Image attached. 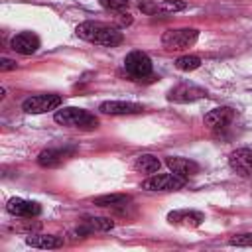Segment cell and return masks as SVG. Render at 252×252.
Here are the masks:
<instances>
[{
    "label": "cell",
    "mask_w": 252,
    "mask_h": 252,
    "mask_svg": "<svg viewBox=\"0 0 252 252\" xmlns=\"http://www.w3.org/2000/svg\"><path fill=\"white\" fill-rule=\"evenodd\" d=\"M185 181L187 179L175 175L173 171L158 173V175H152L146 181H142V189H146V191H177V189L185 187Z\"/></svg>",
    "instance_id": "obj_4"
},
{
    "label": "cell",
    "mask_w": 252,
    "mask_h": 252,
    "mask_svg": "<svg viewBox=\"0 0 252 252\" xmlns=\"http://www.w3.org/2000/svg\"><path fill=\"white\" fill-rule=\"evenodd\" d=\"M63 159H65V152L55 150V148H47V150L39 152V156H37V163L41 167H57L63 163Z\"/></svg>",
    "instance_id": "obj_16"
},
{
    "label": "cell",
    "mask_w": 252,
    "mask_h": 252,
    "mask_svg": "<svg viewBox=\"0 0 252 252\" xmlns=\"http://www.w3.org/2000/svg\"><path fill=\"white\" fill-rule=\"evenodd\" d=\"M93 203L96 207H126L130 203V197L128 195H122V193H110V195L94 197Z\"/></svg>",
    "instance_id": "obj_18"
},
{
    "label": "cell",
    "mask_w": 252,
    "mask_h": 252,
    "mask_svg": "<svg viewBox=\"0 0 252 252\" xmlns=\"http://www.w3.org/2000/svg\"><path fill=\"white\" fill-rule=\"evenodd\" d=\"M12 69H16V61H12L8 57H2L0 59V71H12Z\"/></svg>",
    "instance_id": "obj_25"
},
{
    "label": "cell",
    "mask_w": 252,
    "mask_h": 252,
    "mask_svg": "<svg viewBox=\"0 0 252 252\" xmlns=\"http://www.w3.org/2000/svg\"><path fill=\"white\" fill-rule=\"evenodd\" d=\"M55 122L61 126H69V128H81V130H94L98 126V118L83 108H75V106H67L55 112Z\"/></svg>",
    "instance_id": "obj_2"
},
{
    "label": "cell",
    "mask_w": 252,
    "mask_h": 252,
    "mask_svg": "<svg viewBox=\"0 0 252 252\" xmlns=\"http://www.w3.org/2000/svg\"><path fill=\"white\" fill-rule=\"evenodd\" d=\"M77 35L85 41L91 43H98L104 47H114L118 43H122V33L116 28H110L106 24L100 22H83L77 26Z\"/></svg>",
    "instance_id": "obj_1"
},
{
    "label": "cell",
    "mask_w": 252,
    "mask_h": 252,
    "mask_svg": "<svg viewBox=\"0 0 252 252\" xmlns=\"http://www.w3.org/2000/svg\"><path fill=\"white\" fill-rule=\"evenodd\" d=\"M102 8L112 10V12H122L124 8H128V0H98Z\"/></svg>",
    "instance_id": "obj_22"
},
{
    "label": "cell",
    "mask_w": 252,
    "mask_h": 252,
    "mask_svg": "<svg viewBox=\"0 0 252 252\" xmlns=\"http://www.w3.org/2000/svg\"><path fill=\"white\" fill-rule=\"evenodd\" d=\"M228 244L232 246H252V232H244V234H234Z\"/></svg>",
    "instance_id": "obj_23"
},
{
    "label": "cell",
    "mask_w": 252,
    "mask_h": 252,
    "mask_svg": "<svg viewBox=\"0 0 252 252\" xmlns=\"http://www.w3.org/2000/svg\"><path fill=\"white\" fill-rule=\"evenodd\" d=\"M228 163H230V167L238 175H242V177L252 175V150L250 148H238V150H234L228 156Z\"/></svg>",
    "instance_id": "obj_9"
},
{
    "label": "cell",
    "mask_w": 252,
    "mask_h": 252,
    "mask_svg": "<svg viewBox=\"0 0 252 252\" xmlns=\"http://www.w3.org/2000/svg\"><path fill=\"white\" fill-rule=\"evenodd\" d=\"M159 165H161L159 159L156 156H152V154H142L134 161V169L140 171V173H156L159 169Z\"/></svg>",
    "instance_id": "obj_17"
},
{
    "label": "cell",
    "mask_w": 252,
    "mask_h": 252,
    "mask_svg": "<svg viewBox=\"0 0 252 252\" xmlns=\"http://www.w3.org/2000/svg\"><path fill=\"white\" fill-rule=\"evenodd\" d=\"M26 242L30 246H33V248H45V250L63 246V238L61 236H55V234H30L26 238Z\"/></svg>",
    "instance_id": "obj_15"
},
{
    "label": "cell",
    "mask_w": 252,
    "mask_h": 252,
    "mask_svg": "<svg viewBox=\"0 0 252 252\" xmlns=\"http://www.w3.org/2000/svg\"><path fill=\"white\" fill-rule=\"evenodd\" d=\"M199 37V30L195 28H179V30H165L161 33V43L163 47L171 51H181L191 47Z\"/></svg>",
    "instance_id": "obj_3"
},
{
    "label": "cell",
    "mask_w": 252,
    "mask_h": 252,
    "mask_svg": "<svg viewBox=\"0 0 252 252\" xmlns=\"http://www.w3.org/2000/svg\"><path fill=\"white\" fill-rule=\"evenodd\" d=\"M118 22H120V26H130V24H132V16L120 12V14H118Z\"/></svg>",
    "instance_id": "obj_26"
},
{
    "label": "cell",
    "mask_w": 252,
    "mask_h": 252,
    "mask_svg": "<svg viewBox=\"0 0 252 252\" xmlns=\"http://www.w3.org/2000/svg\"><path fill=\"white\" fill-rule=\"evenodd\" d=\"M91 230H110L114 226V220L112 219H106V217H89L87 220H83Z\"/></svg>",
    "instance_id": "obj_19"
},
{
    "label": "cell",
    "mask_w": 252,
    "mask_h": 252,
    "mask_svg": "<svg viewBox=\"0 0 252 252\" xmlns=\"http://www.w3.org/2000/svg\"><path fill=\"white\" fill-rule=\"evenodd\" d=\"M61 102H63V98L59 94H53V93H49V94H33V96L24 100L22 108L28 114H41V112L55 110Z\"/></svg>",
    "instance_id": "obj_5"
},
{
    "label": "cell",
    "mask_w": 252,
    "mask_h": 252,
    "mask_svg": "<svg viewBox=\"0 0 252 252\" xmlns=\"http://www.w3.org/2000/svg\"><path fill=\"white\" fill-rule=\"evenodd\" d=\"M234 120V110L230 106H220V108H213L211 112L205 114V124L209 128H226L230 122Z\"/></svg>",
    "instance_id": "obj_14"
},
{
    "label": "cell",
    "mask_w": 252,
    "mask_h": 252,
    "mask_svg": "<svg viewBox=\"0 0 252 252\" xmlns=\"http://www.w3.org/2000/svg\"><path fill=\"white\" fill-rule=\"evenodd\" d=\"M124 69L136 77V79H144L148 75H152V59L144 53V51H130L124 59Z\"/></svg>",
    "instance_id": "obj_6"
},
{
    "label": "cell",
    "mask_w": 252,
    "mask_h": 252,
    "mask_svg": "<svg viewBox=\"0 0 252 252\" xmlns=\"http://www.w3.org/2000/svg\"><path fill=\"white\" fill-rule=\"evenodd\" d=\"M98 110L102 114H112V116H118V114H140L144 110L142 104H136V102H126V100H104Z\"/></svg>",
    "instance_id": "obj_12"
},
{
    "label": "cell",
    "mask_w": 252,
    "mask_h": 252,
    "mask_svg": "<svg viewBox=\"0 0 252 252\" xmlns=\"http://www.w3.org/2000/svg\"><path fill=\"white\" fill-rule=\"evenodd\" d=\"M165 163H167V167H169L175 175H179V177H183V179H189L191 175H195V173L199 171V163L193 161V159H187V158L169 156V158L165 159Z\"/></svg>",
    "instance_id": "obj_13"
},
{
    "label": "cell",
    "mask_w": 252,
    "mask_h": 252,
    "mask_svg": "<svg viewBox=\"0 0 252 252\" xmlns=\"http://www.w3.org/2000/svg\"><path fill=\"white\" fill-rule=\"evenodd\" d=\"M203 96H207V91L193 83H181V85L173 87L167 94V98L173 102H191V100H197Z\"/></svg>",
    "instance_id": "obj_7"
},
{
    "label": "cell",
    "mask_w": 252,
    "mask_h": 252,
    "mask_svg": "<svg viewBox=\"0 0 252 252\" xmlns=\"http://www.w3.org/2000/svg\"><path fill=\"white\" fill-rule=\"evenodd\" d=\"M10 45L20 55H32L39 47V37L35 33H32V32H22V33H18V35L12 37Z\"/></svg>",
    "instance_id": "obj_11"
},
{
    "label": "cell",
    "mask_w": 252,
    "mask_h": 252,
    "mask_svg": "<svg viewBox=\"0 0 252 252\" xmlns=\"http://www.w3.org/2000/svg\"><path fill=\"white\" fill-rule=\"evenodd\" d=\"M199 65H201V59L197 55H183L175 61V67L179 71H195Z\"/></svg>",
    "instance_id": "obj_20"
},
{
    "label": "cell",
    "mask_w": 252,
    "mask_h": 252,
    "mask_svg": "<svg viewBox=\"0 0 252 252\" xmlns=\"http://www.w3.org/2000/svg\"><path fill=\"white\" fill-rule=\"evenodd\" d=\"M158 8L161 12H181V10L187 8V4L181 2V0H163L161 4H158Z\"/></svg>",
    "instance_id": "obj_21"
},
{
    "label": "cell",
    "mask_w": 252,
    "mask_h": 252,
    "mask_svg": "<svg viewBox=\"0 0 252 252\" xmlns=\"http://www.w3.org/2000/svg\"><path fill=\"white\" fill-rule=\"evenodd\" d=\"M169 224H177V226H189L195 228L205 220V215L201 211H189V209H181V211H171L167 215Z\"/></svg>",
    "instance_id": "obj_10"
},
{
    "label": "cell",
    "mask_w": 252,
    "mask_h": 252,
    "mask_svg": "<svg viewBox=\"0 0 252 252\" xmlns=\"http://www.w3.org/2000/svg\"><path fill=\"white\" fill-rule=\"evenodd\" d=\"M140 10L146 12V14H154V12H158L159 8H158V4H152L150 0H142V2H140Z\"/></svg>",
    "instance_id": "obj_24"
},
{
    "label": "cell",
    "mask_w": 252,
    "mask_h": 252,
    "mask_svg": "<svg viewBox=\"0 0 252 252\" xmlns=\"http://www.w3.org/2000/svg\"><path fill=\"white\" fill-rule=\"evenodd\" d=\"M6 211L14 217H24V219H32V217H37L41 213V207L39 203L35 201H28V199H20V197H14L6 203Z\"/></svg>",
    "instance_id": "obj_8"
}]
</instances>
